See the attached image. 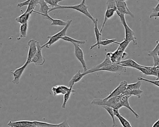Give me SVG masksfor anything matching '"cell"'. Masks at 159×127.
Returning a JSON list of instances; mask_svg holds the SVG:
<instances>
[{"instance_id": "6da1fadb", "label": "cell", "mask_w": 159, "mask_h": 127, "mask_svg": "<svg viewBox=\"0 0 159 127\" xmlns=\"http://www.w3.org/2000/svg\"><path fill=\"white\" fill-rule=\"evenodd\" d=\"M121 95L117 97H113L108 99L105 98H95L92 101L91 104L97 106H107L114 110H119L122 108L120 103V98Z\"/></svg>"}, {"instance_id": "7a4b0ae2", "label": "cell", "mask_w": 159, "mask_h": 127, "mask_svg": "<svg viewBox=\"0 0 159 127\" xmlns=\"http://www.w3.org/2000/svg\"><path fill=\"white\" fill-rule=\"evenodd\" d=\"M89 7L86 5V3L83 2H81V3L79 4L74 5L71 6H63L60 5L58 7H55V8H51L50 10H49V12L53 11V10H57V9H73L74 10H77L79 11L82 14H84V15L88 17L89 18L93 23L96 21L97 18H94L91 15L90 13L89 12L88 10V8Z\"/></svg>"}, {"instance_id": "3957f363", "label": "cell", "mask_w": 159, "mask_h": 127, "mask_svg": "<svg viewBox=\"0 0 159 127\" xmlns=\"http://www.w3.org/2000/svg\"><path fill=\"white\" fill-rule=\"evenodd\" d=\"M116 13H117V15L119 17L120 22L123 25L124 29H125V37L124 40H127L130 43L131 42H133L134 45H137L138 42H137V39L134 36L135 33L127 24L126 19H125V15L120 13L117 10L116 11Z\"/></svg>"}, {"instance_id": "277c9868", "label": "cell", "mask_w": 159, "mask_h": 127, "mask_svg": "<svg viewBox=\"0 0 159 127\" xmlns=\"http://www.w3.org/2000/svg\"><path fill=\"white\" fill-rule=\"evenodd\" d=\"M72 21V20H68L67 21L68 23H67V25L64 27V28L61 30L59 32L56 34H54V35L48 36V37L49 38V40L47 43H46L43 46H41L42 48H43L44 47L48 48H49L52 45L54 44L55 43L58 42L59 40L61 39L62 37L66 36V33H67V30H68V29L70 27V25H71Z\"/></svg>"}, {"instance_id": "5b68a950", "label": "cell", "mask_w": 159, "mask_h": 127, "mask_svg": "<svg viewBox=\"0 0 159 127\" xmlns=\"http://www.w3.org/2000/svg\"><path fill=\"white\" fill-rule=\"evenodd\" d=\"M126 71H127L126 67H124L118 63H113L109 66L96 70L95 72L100 71L109 72L115 73L120 75L122 73L126 72Z\"/></svg>"}, {"instance_id": "8992f818", "label": "cell", "mask_w": 159, "mask_h": 127, "mask_svg": "<svg viewBox=\"0 0 159 127\" xmlns=\"http://www.w3.org/2000/svg\"><path fill=\"white\" fill-rule=\"evenodd\" d=\"M74 45L75 46V55L78 61L81 63L83 68L84 72H85L88 70V67H87V63L84 58V53L83 50L80 48L79 44L73 43Z\"/></svg>"}, {"instance_id": "52a82bcc", "label": "cell", "mask_w": 159, "mask_h": 127, "mask_svg": "<svg viewBox=\"0 0 159 127\" xmlns=\"http://www.w3.org/2000/svg\"><path fill=\"white\" fill-rule=\"evenodd\" d=\"M37 51L31 61V63H34L36 66H41L44 65L46 61L45 59L42 54V49L39 42L37 41Z\"/></svg>"}, {"instance_id": "ba28073f", "label": "cell", "mask_w": 159, "mask_h": 127, "mask_svg": "<svg viewBox=\"0 0 159 127\" xmlns=\"http://www.w3.org/2000/svg\"><path fill=\"white\" fill-rule=\"evenodd\" d=\"M128 84V82L126 81H123L120 82L117 87L111 93L108 95L107 97L105 98V99H108L113 98V97L123 95L124 92L127 90V86Z\"/></svg>"}, {"instance_id": "9c48e42d", "label": "cell", "mask_w": 159, "mask_h": 127, "mask_svg": "<svg viewBox=\"0 0 159 127\" xmlns=\"http://www.w3.org/2000/svg\"><path fill=\"white\" fill-rule=\"evenodd\" d=\"M28 46L29 49L28 52V57H27L26 62L30 64L31 63V61L34 55L36 54L37 51V41L34 39H31L28 42Z\"/></svg>"}, {"instance_id": "30bf717a", "label": "cell", "mask_w": 159, "mask_h": 127, "mask_svg": "<svg viewBox=\"0 0 159 127\" xmlns=\"http://www.w3.org/2000/svg\"><path fill=\"white\" fill-rule=\"evenodd\" d=\"M28 65H29V64L26 62L24 63V65H22L20 68L16 69L14 71L10 70V72L13 75V79L12 81L13 84H19L20 78H21L22 74H23L25 69H26Z\"/></svg>"}, {"instance_id": "8fae6325", "label": "cell", "mask_w": 159, "mask_h": 127, "mask_svg": "<svg viewBox=\"0 0 159 127\" xmlns=\"http://www.w3.org/2000/svg\"><path fill=\"white\" fill-rule=\"evenodd\" d=\"M117 10L122 14L129 15L132 18H134V15L130 10L127 6L126 1L123 0H115Z\"/></svg>"}, {"instance_id": "7c38bea8", "label": "cell", "mask_w": 159, "mask_h": 127, "mask_svg": "<svg viewBox=\"0 0 159 127\" xmlns=\"http://www.w3.org/2000/svg\"><path fill=\"white\" fill-rule=\"evenodd\" d=\"M130 96L129 95H122L120 98V103L122 107H124L127 108L128 110H129L131 112H132L133 114L134 115L135 117L137 118H139L140 117L139 115L131 108L129 102V98H130Z\"/></svg>"}, {"instance_id": "4fadbf2b", "label": "cell", "mask_w": 159, "mask_h": 127, "mask_svg": "<svg viewBox=\"0 0 159 127\" xmlns=\"http://www.w3.org/2000/svg\"><path fill=\"white\" fill-rule=\"evenodd\" d=\"M70 89V88L69 87L59 85L53 87L52 88V91L54 96H60V95L64 96L69 91Z\"/></svg>"}, {"instance_id": "5bb4252c", "label": "cell", "mask_w": 159, "mask_h": 127, "mask_svg": "<svg viewBox=\"0 0 159 127\" xmlns=\"http://www.w3.org/2000/svg\"><path fill=\"white\" fill-rule=\"evenodd\" d=\"M39 4L40 6L39 12H37V11H35L34 10L33 11V13L39 14L41 16H45V15H48L49 10H50L51 8L49 7L48 4L44 0H40L39 2Z\"/></svg>"}, {"instance_id": "9a60e30c", "label": "cell", "mask_w": 159, "mask_h": 127, "mask_svg": "<svg viewBox=\"0 0 159 127\" xmlns=\"http://www.w3.org/2000/svg\"><path fill=\"white\" fill-rule=\"evenodd\" d=\"M118 64L126 67V68L128 67V68L135 69L136 70H137L139 67H141L142 66L132 59H128L121 61Z\"/></svg>"}, {"instance_id": "2e32d148", "label": "cell", "mask_w": 159, "mask_h": 127, "mask_svg": "<svg viewBox=\"0 0 159 127\" xmlns=\"http://www.w3.org/2000/svg\"><path fill=\"white\" fill-rule=\"evenodd\" d=\"M112 43L116 44H118L119 42H117L116 41V39H105L104 40H101L100 42L98 43H96L94 44L93 45L91 46L90 47V50H92L95 47H98V48H100V47L101 46H106L108 45L111 44Z\"/></svg>"}, {"instance_id": "e0dca14e", "label": "cell", "mask_w": 159, "mask_h": 127, "mask_svg": "<svg viewBox=\"0 0 159 127\" xmlns=\"http://www.w3.org/2000/svg\"><path fill=\"white\" fill-rule=\"evenodd\" d=\"M116 10L117 9H113V8H107L105 14L103 22L102 25V28H101V30H100L101 33L102 34V32L104 28L106 23L107 20L111 19L114 16Z\"/></svg>"}, {"instance_id": "ac0fdd59", "label": "cell", "mask_w": 159, "mask_h": 127, "mask_svg": "<svg viewBox=\"0 0 159 127\" xmlns=\"http://www.w3.org/2000/svg\"><path fill=\"white\" fill-rule=\"evenodd\" d=\"M114 113L115 116L118 119L120 124L123 127H133L131 125L130 123L127 120L126 118H124L119 113V110H114Z\"/></svg>"}, {"instance_id": "d6986e66", "label": "cell", "mask_w": 159, "mask_h": 127, "mask_svg": "<svg viewBox=\"0 0 159 127\" xmlns=\"http://www.w3.org/2000/svg\"><path fill=\"white\" fill-rule=\"evenodd\" d=\"M86 75L84 73H81L80 72V70L78 71V72L75 75L72 77L70 82H69V87H73V86L76 83H78L80 81H81V79Z\"/></svg>"}, {"instance_id": "ffe728a7", "label": "cell", "mask_w": 159, "mask_h": 127, "mask_svg": "<svg viewBox=\"0 0 159 127\" xmlns=\"http://www.w3.org/2000/svg\"><path fill=\"white\" fill-rule=\"evenodd\" d=\"M33 12H24L23 14H21L20 16L16 18V21L18 22L20 24H22L24 23H28L30 19V17L32 13Z\"/></svg>"}, {"instance_id": "44dd1931", "label": "cell", "mask_w": 159, "mask_h": 127, "mask_svg": "<svg viewBox=\"0 0 159 127\" xmlns=\"http://www.w3.org/2000/svg\"><path fill=\"white\" fill-rule=\"evenodd\" d=\"M137 70L140 71L141 72L146 75H153L154 76H157L156 73L153 70V67L150 66H142L139 67Z\"/></svg>"}, {"instance_id": "7402d4cb", "label": "cell", "mask_w": 159, "mask_h": 127, "mask_svg": "<svg viewBox=\"0 0 159 127\" xmlns=\"http://www.w3.org/2000/svg\"><path fill=\"white\" fill-rule=\"evenodd\" d=\"M46 19L52 21L51 25H56V26H64L65 27L67 24V21H64L61 20L57 19H53L49 16V15H45L43 16Z\"/></svg>"}, {"instance_id": "603a6c76", "label": "cell", "mask_w": 159, "mask_h": 127, "mask_svg": "<svg viewBox=\"0 0 159 127\" xmlns=\"http://www.w3.org/2000/svg\"><path fill=\"white\" fill-rule=\"evenodd\" d=\"M28 27H29L28 22L24 24H20V36L17 39V40H20L21 38H25L27 36Z\"/></svg>"}, {"instance_id": "cb8c5ba5", "label": "cell", "mask_w": 159, "mask_h": 127, "mask_svg": "<svg viewBox=\"0 0 159 127\" xmlns=\"http://www.w3.org/2000/svg\"><path fill=\"white\" fill-rule=\"evenodd\" d=\"M75 92H76V91L73 89V87H70V89L69 91L63 96V103H62V105H61L62 109H65L66 108L67 102L70 100L71 94Z\"/></svg>"}, {"instance_id": "d4e9b609", "label": "cell", "mask_w": 159, "mask_h": 127, "mask_svg": "<svg viewBox=\"0 0 159 127\" xmlns=\"http://www.w3.org/2000/svg\"><path fill=\"white\" fill-rule=\"evenodd\" d=\"M143 93V91L140 89H134V90H126L123 95H129L131 97L132 96H136L139 98H142V95Z\"/></svg>"}, {"instance_id": "484cf974", "label": "cell", "mask_w": 159, "mask_h": 127, "mask_svg": "<svg viewBox=\"0 0 159 127\" xmlns=\"http://www.w3.org/2000/svg\"><path fill=\"white\" fill-rule=\"evenodd\" d=\"M98 19H97L96 21L94 23V31L95 34V37H96V43H98L102 40V34L100 32V30L98 27Z\"/></svg>"}, {"instance_id": "4316f807", "label": "cell", "mask_w": 159, "mask_h": 127, "mask_svg": "<svg viewBox=\"0 0 159 127\" xmlns=\"http://www.w3.org/2000/svg\"><path fill=\"white\" fill-rule=\"evenodd\" d=\"M61 39L66 41V42H70L72 43H75L77 44H84L86 42V41H80V40H76V39H74V38L69 37V36H67V35L63 36L61 38Z\"/></svg>"}, {"instance_id": "83f0119b", "label": "cell", "mask_w": 159, "mask_h": 127, "mask_svg": "<svg viewBox=\"0 0 159 127\" xmlns=\"http://www.w3.org/2000/svg\"><path fill=\"white\" fill-rule=\"evenodd\" d=\"M102 107L103 108L104 110H105L107 111V112L109 114V115L111 116L112 121H113V126H112V127L116 126V120H115V116L114 113V109L110 108V107H107V106H103V107Z\"/></svg>"}, {"instance_id": "f1b7e54d", "label": "cell", "mask_w": 159, "mask_h": 127, "mask_svg": "<svg viewBox=\"0 0 159 127\" xmlns=\"http://www.w3.org/2000/svg\"><path fill=\"white\" fill-rule=\"evenodd\" d=\"M44 1L48 4L50 8H53L58 7L60 6V5H59V3L64 0H44Z\"/></svg>"}, {"instance_id": "f546056e", "label": "cell", "mask_w": 159, "mask_h": 127, "mask_svg": "<svg viewBox=\"0 0 159 127\" xmlns=\"http://www.w3.org/2000/svg\"><path fill=\"white\" fill-rule=\"evenodd\" d=\"M142 83L141 81L138 80L136 83L134 84H128L127 86V90H134V89H140Z\"/></svg>"}, {"instance_id": "4dcf8cb0", "label": "cell", "mask_w": 159, "mask_h": 127, "mask_svg": "<svg viewBox=\"0 0 159 127\" xmlns=\"http://www.w3.org/2000/svg\"><path fill=\"white\" fill-rule=\"evenodd\" d=\"M129 43L130 42H129V41L124 40L121 43H119L118 44L119 45V47L117 48L124 52L129 46Z\"/></svg>"}, {"instance_id": "1f68e13d", "label": "cell", "mask_w": 159, "mask_h": 127, "mask_svg": "<svg viewBox=\"0 0 159 127\" xmlns=\"http://www.w3.org/2000/svg\"><path fill=\"white\" fill-rule=\"evenodd\" d=\"M107 8H113L117 9L116 5L115 0H107Z\"/></svg>"}, {"instance_id": "d6a6232c", "label": "cell", "mask_w": 159, "mask_h": 127, "mask_svg": "<svg viewBox=\"0 0 159 127\" xmlns=\"http://www.w3.org/2000/svg\"><path fill=\"white\" fill-rule=\"evenodd\" d=\"M138 80H140V81H145V82L151 83V84L159 87V80H157L156 81H152V80H148V79L143 78V77H138Z\"/></svg>"}, {"instance_id": "836d02e7", "label": "cell", "mask_w": 159, "mask_h": 127, "mask_svg": "<svg viewBox=\"0 0 159 127\" xmlns=\"http://www.w3.org/2000/svg\"><path fill=\"white\" fill-rule=\"evenodd\" d=\"M157 46H156L155 48L152 51H149L148 52V56H150V57H152L153 56L157 55V52L158 51H159V41L158 42H157Z\"/></svg>"}, {"instance_id": "e575fe53", "label": "cell", "mask_w": 159, "mask_h": 127, "mask_svg": "<svg viewBox=\"0 0 159 127\" xmlns=\"http://www.w3.org/2000/svg\"><path fill=\"white\" fill-rule=\"evenodd\" d=\"M159 12V2L158 4L157 5V6L156 7H154V8H153V12H152V14L150 15V18H152L155 15H156V14H157Z\"/></svg>"}, {"instance_id": "d590c367", "label": "cell", "mask_w": 159, "mask_h": 127, "mask_svg": "<svg viewBox=\"0 0 159 127\" xmlns=\"http://www.w3.org/2000/svg\"><path fill=\"white\" fill-rule=\"evenodd\" d=\"M55 127H71L69 125L67 120L59 124H55Z\"/></svg>"}, {"instance_id": "8d00e7d4", "label": "cell", "mask_w": 159, "mask_h": 127, "mask_svg": "<svg viewBox=\"0 0 159 127\" xmlns=\"http://www.w3.org/2000/svg\"><path fill=\"white\" fill-rule=\"evenodd\" d=\"M154 58V67H159V57L157 55L153 56Z\"/></svg>"}, {"instance_id": "74e56055", "label": "cell", "mask_w": 159, "mask_h": 127, "mask_svg": "<svg viewBox=\"0 0 159 127\" xmlns=\"http://www.w3.org/2000/svg\"><path fill=\"white\" fill-rule=\"evenodd\" d=\"M30 0H26L25 2H22L19 3L17 4V6L19 7H21L25 6H28L30 4Z\"/></svg>"}, {"instance_id": "f35d334b", "label": "cell", "mask_w": 159, "mask_h": 127, "mask_svg": "<svg viewBox=\"0 0 159 127\" xmlns=\"http://www.w3.org/2000/svg\"><path fill=\"white\" fill-rule=\"evenodd\" d=\"M128 55H129V54H128V53H127V52H125H125H123L122 56V61L124 60L127 57H128Z\"/></svg>"}, {"instance_id": "ab89813d", "label": "cell", "mask_w": 159, "mask_h": 127, "mask_svg": "<svg viewBox=\"0 0 159 127\" xmlns=\"http://www.w3.org/2000/svg\"><path fill=\"white\" fill-rule=\"evenodd\" d=\"M152 127H159V119L154 123Z\"/></svg>"}, {"instance_id": "60d3db41", "label": "cell", "mask_w": 159, "mask_h": 127, "mask_svg": "<svg viewBox=\"0 0 159 127\" xmlns=\"http://www.w3.org/2000/svg\"><path fill=\"white\" fill-rule=\"evenodd\" d=\"M153 17H159V13H158L157 14H156V15H155V16H153Z\"/></svg>"}, {"instance_id": "b9f144b4", "label": "cell", "mask_w": 159, "mask_h": 127, "mask_svg": "<svg viewBox=\"0 0 159 127\" xmlns=\"http://www.w3.org/2000/svg\"><path fill=\"white\" fill-rule=\"evenodd\" d=\"M86 0H82V2H83L84 3H86Z\"/></svg>"}, {"instance_id": "7bdbcfd3", "label": "cell", "mask_w": 159, "mask_h": 127, "mask_svg": "<svg viewBox=\"0 0 159 127\" xmlns=\"http://www.w3.org/2000/svg\"><path fill=\"white\" fill-rule=\"evenodd\" d=\"M159 80V76L157 78V80Z\"/></svg>"}, {"instance_id": "ee69618b", "label": "cell", "mask_w": 159, "mask_h": 127, "mask_svg": "<svg viewBox=\"0 0 159 127\" xmlns=\"http://www.w3.org/2000/svg\"><path fill=\"white\" fill-rule=\"evenodd\" d=\"M123 1H127V0H123Z\"/></svg>"}, {"instance_id": "f6af8a7d", "label": "cell", "mask_w": 159, "mask_h": 127, "mask_svg": "<svg viewBox=\"0 0 159 127\" xmlns=\"http://www.w3.org/2000/svg\"><path fill=\"white\" fill-rule=\"evenodd\" d=\"M158 1V2H159V0H157Z\"/></svg>"}]
</instances>
